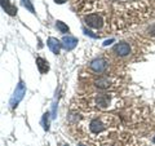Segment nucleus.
<instances>
[{
    "mask_svg": "<svg viewBox=\"0 0 155 146\" xmlns=\"http://www.w3.org/2000/svg\"><path fill=\"white\" fill-rule=\"evenodd\" d=\"M78 120L74 121L78 134L94 146H116L124 142L128 134L116 115L105 111H75Z\"/></svg>",
    "mask_w": 155,
    "mask_h": 146,
    "instance_id": "nucleus-1",
    "label": "nucleus"
},
{
    "mask_svg": "<svg viewBox=\"0 0 155 146\" xmlns=\"http://www.w3.org/2000/svg\"><path fill=\"white\" fill-rule=\"evenodd\" d=\"M78 12L87 26L97 32L106 31L109 28V13L107 7L102 0H79Z\"/></svg>",
    "mask_w": 155,
    "mask_h": 146,
    "instance_id": "nucleus-2",
    "label": "nucleus"
},
{
    "mask_svg": "<svg viewBox=\"0 0 155 146\" xmlns=\"http://www.w3.org/2000/svg\"><path fill=\"white\" fill-rule=\"evenodd\" d=\"M123 100L113 92H97L78 98V109L83 111H109L122 108Z\"/></svg>",
    "mask_w": 155,
    "mask_h": 146,
    "instance_id": "nucleus-3",
    "label": "nucleus"
},
{
    "mask_svg": "<svg viewBox=\"0 0 155 146\" xmlns=\"http://www.w3.org/2000/svg\"><path fill=\"white\" fill-rule=\"evenodd\" d=\"M92 83H93L96 88L102 89V91H114L120 87V80L118 78L109 76V75H102V76L96 78Z\"/></svg>",
    "mask_w": 155,
    "mask_h": 146,
    "instance_id": "nucleus-4",
    "label": "nucleus"
},
{
    "mask_svg": "<svg viewBox=\"0 0 155 146\" xmlns=\"http://www.w3.org/2000/svg\"><path fill=\"white\" fill-rule=\"evenodd\" d=\"M110 69V62L107 58L105 57H98V58H94L93 61L89 64V70L94 74H106Z\"/></svg>",
    "mask_w": 155,
    "mask_h": 146,
    "instance_id": "nucleus-5",
    "label": "nucleus"
},
{
    "mask_svg": "<svg viewBox=\"0 0 155 146\" xmlns=\"http://www.w3.org/2000/svg\"><path fill=\"white\" fill-rule=\"evenodd\" d=\"M25 93H26V85L22 80H19V83L16 87V91H14V93H13L12 98H11V106L12 108H16V106L19 104V101L23 98Z\"/></svg>",
    "mask_w": 155,
    "mask_h": 146,
    "instance_id": "nucleus-6",
    "label": "nucleus"
},
{
    "mask_svg": "<svg viewBox=\"0 0 155 146\" xmlns=\"http://www.w3.org/2000/svg\"><path fill=\"white\" fill-rule=\"evenodd\" d=\"M130 52H132V49H130V45L128 44V43H118V44H115L114 48H113V53L114 55H116L118 57H127L130 55Z\"/></svg>",
    "mask_w": 155,
    "mask_h": 146,
    "instance_id": "nucleus-7",
    "label": "nucleus"
},
{
    "mask_svg": "<svg viewBox=\"0 0 155 146\" xmlns=\"http://www.w3.org/2000/svg\"><path fill=\"white\" fill-rule=\"evenodd\" d=\"M76 44H78V39L71 36V35H67V36H65L64 39H62V45H64V48L66 51L74 49V48L76 47Z\"/></svg>",
    "mask_w": 155,
    "mask_h": 146,
    "instance_id": "nucleus-8",
    "label": "nucleus"
},
{
    "mask_svg": "<svg viewBox=\"0 0 155 146\" xmlns=\"http://www.w3.org/2000/svg\"><path fill=\"white\" fill-rule=\"evenodd\" d=\"M61 45H62V43L58 40L57 38H49L48 39V47H49V49L54 53V55H58V53H60Z\"/></svg>",
    "mask_w": 155,
    "mask_h": 146,
    "instance_id": "nucleus-9",
    "label": "nucleus"
},
{
    "mask_svg": "<svg viewBox=\"0 0 155 146\" xmlns=\"http://www.w3.org/2000/svg\"><path fill=\"white\" fill-rule=\"evenodd\" d=\"M36 66H38V70L40 74H47L49 71V65H48V61L43 57H38L36 58Z\"/></svg>",
    "mask_w": 155,
    "mask_h": 146,
    "instance_id": "nucleus-10",
    "label": "nucleus"
},
{
    "mask_svg": "<svg viewBox=\"0 0 155 146\" xmlns=\"http://www.w3.org/2000/svg\"><path fill=\"white\" fill-rule=\"evenodd\" d=\"M2 7L9 16H16L17 14V8L9 3V0H2Z\"/></svg>",
    "mask_w": 155,
    "mask_h": 146,
    "instance_id": "nucleus-11",
    "label": "nucleus"
},
{
    "mask_svg": "<svg viewBox=\"0 0 155 146\" xmlns=\"http://www.w3.org/2000/svg\"><path fill=\"white\" fill-rule=\"evenodd\" d=\"M56 27H57V30L60 31V32H62V34H66V32H69V26L66 25V23H64L62 21H57L56 22Z\"/></svg>",
    "mask_w": 155,
    "mask_h": 146,
    "instance_id": "nucleus-12",
    "label": "nucleus"
},
{
    "mask_svg": "<svg viewBox=\"0 0 155 146\" xmlns=\"http://www.w3.org/2000/svg\"><path fill=\"white\" fill-rule=\"evenodd\" d=\"M21 3H22V5L25 7L28 12L35 13V9H34V5H32V3L30 2V0H21Z\"/></svg>",
    "mask_w": 155,
    "mask_h": 146,
    "instance_id": "nucleus-13",
    "label": "nucleus"
}]
</instances>
